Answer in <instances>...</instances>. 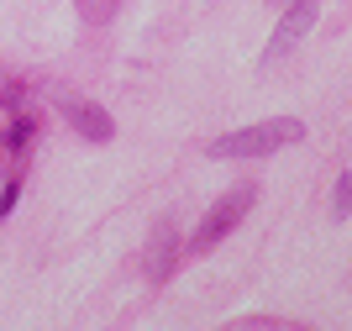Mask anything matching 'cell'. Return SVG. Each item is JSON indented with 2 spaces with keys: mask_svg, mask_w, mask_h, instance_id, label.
<instances>
[{
  "mask_svg": "<svg viewBox=\"0 0 352 331\" xmlns=\"http://www.w3.org/2000/svg\"><path fill=\"white\" fill-rule=\"evenodd\" d=\"M305 137V121L294 116H274V121H258V127L226 131L210 142V158H263V153H279V147H294Z\"/></svg>",
  "mask_w": 352,
  "mask_h": 331,
  "instance_id": "obj_1",
  "label": "cell"
},
{
  "mask_svg": "<svg viewBox=\"0 0 352 331\" xmlns=\"http://www.w3.org/2000/svg\"><path fill=\"white\" fill-rule=\"evenodd\" d=\"M248 211H252V189H248V184H236L232 195H221V200L206 211V221L195 226V237H190V253H210V247H216L221 237H226V231L236 226V221L248 216Z\"/></svg>",
  "mask_w": 352,
  "mask_h": 331,
  "instance_id": "obj_2",
  "label": "cell"
},
{
  "mask_svg": "<svg viewBox=\"0 0 352 331\" xmlns=\"http://www.w3.org/2000/svg\"><path fill=\"white\" fill-rule=\"evenodd\" d=\"M316 16H321V6H316V0H289V6H284V16H279V27H274V37H268L263 63H279V58L289 53V47L300 43L310 27H316Z\"/></svg>",
  "mask_w": 352,
  "mask_h": 331,
  "instance_id": "obj_3",
  "label": "cell"
},
{
  "mask_svg": "<svg viewBox=\"0 0 352 331\" xmlns=\"http://www.w3.org/2000/svg\"><path fill=\"white\" fill-rule=\"evenodd\" d=\"M58 116L69 121L85 142H111L116 137V121H111V111H100L95 100H79V95H58Z\"/></svg>",
  "mask_w": 352,
  "mask_h": 331,
  "instance_id": "obj_4",
  "label": "cell"
},
{
  "mask_svg": "<svg viewBox=\"0 0 352 331\" xmlns=\"http://www.w3.org/2000/svg\"><path fill=\"white\" fill-rule=\"evenodd\" d=\"M168 274H174V226L158 221V226H153V242H147V279L163 284Z\"/></svg>",
  "mask_w": 352,
  "mask_h": 331,
  "instance_id": "obj_5",
  "label": "cell"
},
{
  "mask_svg": "<svg viewBox=\"0 0 352 331\" xmlns=\"http://www.w3.org/2000/svg\"><path fill=\"white\" fill-rule=\"evenodd\" d=\"M74 6H79V16H85L89 27H105V21L121 11V0H74Z\"/></svg>",
  "mask_w": 352,
  "mask_h": 331,
  "instance_id": "obj_6",
  "label": "cell"
},
{
  "mask_svg": "<svg viewBox=\"0 0 352 331\" xmlns=\"http://www.w3.org/2000/svg\"><path fill=\"white\" fill-rule=\"evenodd\" d=\"M331 216H337V221H347V216H352V173H342V179H337V195H331Z\"/></svg>",
  "mask_w": 352,
  "mask_h": 331,
  "instance_id": "obj_7",
  "label": "cell"
},
{
  "mask_svg": "<svg viewBox=\"0 0 352 331\" xmlns=\"http://www.w3.org/2000/svg\"><path fill=\"white\" fill-rule=\"evenodd\" d=\"M32 131H37V127H32V116H21V121H16V127L6 131V147H16V153H21V147L32 142Z\"/></svg>",
  "mask_w": 352,
  "mask_h": 331,
  "instance_id": "obj_8",
  "label": "cell"
},
{
  "mask_svg": "<svg viewBox=\"0 0 352 331\" xmlns=\"http://www.w3.org/2000/svg\"><path fill=\"white\" fill-rule=\"evenodd\" d=\"M16 195H21V184H6V195H0V216H6V211L16 205Z\"/></svg>",
  "mask_w": 352,
  "mask_h": 331,
  "instance_id": "obj_9",
  "label": "cell"
},
{
  "mask_svg": "<svg viewBox=\"0 0 352 331\" xmlns=\"http://www.w3.org/2000/svg\"><path fill=\"white\" fill-rule=\"evenodd\" d=\"M274 6H289V0H274Z\"/></svg>",
  "mask_w": 352,
  "mask_h": 331,
  "instance_id": "obj_10",
  "label": "cell"
},
{
  "mask_svg": "<svg viewBox=\"0 0 352 331\" xmlns=\"http://www.w3.org/2000/svg\"><path fill=\"white\" fill-rule=\"evenodd\" d=\"M6 100H11V95H0V105H6Z\"/></svg>",
  "mask_w": 352,
  "mask_h": 331,
  "instance_id": "obj_11",
  "label": "cell"
}]
</instances>
